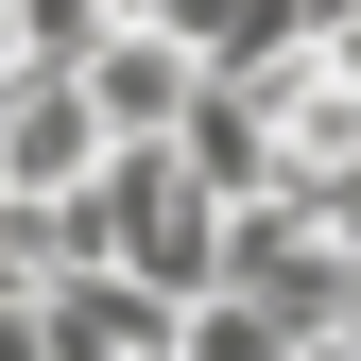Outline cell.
I'll return each instance as SVG.
<instances>
[{"mask_svg": "<svg viewBox=\"0 0 361 361\" xmlns=\"http://www.w3.org/2000/svg\"><path fill=\"white\" fill-rule=\"evenodd\" d=\"M190 35H172V18H121L104 35V52H86V104H104V138H172V121H190Z\"/></svg>", "mask_w": 361, "mask_h": 361, "instance_id": "5", "label": "cell"}, {"mask_svg": "<svg viewBox=\"0 0 361 361\" xmlns=\"http://www.w3.org/2000/svg\"><path fill=\"white\" fill-rule=\"evenodd\" d=\"M310 207H327V241L361 258V172H327V190H310Z\"/></svg>", "mask_w": 361, "mask_h": 361, "instance_id": "10", "label": "cell"}, {"mask_svg": "<svg viewBox=\"0 0 361 361\" xmlns=\"http://www.w3.org/2000/svg\"><path fill=\"white\" fill-rule=\"evenodd\" d=\"M172 361H293V327L241 310V293H190V310H172Z\"/></svg>", "mask_w": 361, "mask_h": 361, "instance_id": "8", "label": "cell"}, {"mask_svg": "<svg viewBox=\"0 0 361 361\" xmlns=\"http://www.w3.org/2000/svg\"><path fill=\"white\" fill-rule=\"evenodd\" d=\"M0 361H52V327H35V293H18V310H0Z\"/></svg>", "mask_w": 361, "mask_h": 361, "instance_id": "11", "label": "cell"}, {"mask_svg": "<svg viewBox=\"0 0 361 361\" xmlns=\"http://www.w3.org/2000/svg\"><path fill=\"white\" fill-rule=\"evenodd\" d=\"M172 155H190L224 207H258V190H276V104H258L241 69H207V86H190V121H172Z\"/></svg>", "mask_w": 361, "mask_h": 361, "instance_id": "6", "label": "cell"}, {"mask_svg": "<svg viewBox=\"0 0 361 361\" xmlns=\"http://www.w3.org/2000/svg\"><path fill=\"white\" fill-rule=\"evenodd\" d=\"M224 293H241V310H276V327L310 344V327L344 310V241H327V207H310V190L224 207Z\"/></svg>", "mask_w": 361, "mask_h": 361, "instance_id": "2", "label": "cell"}, {"mask_svg": "<svg viewBox=\"0 0 361 361\" xmlns=\"http://www.w3.org/2000/svg\"><path fill=\"white\" fill-rule=\"evenodd\" d=\"M104 172V104H86V69H18L0 86V190H86Z\"/></svg>", "mask_w": 361, "mask_h": 361, "instance_id": "3", "label": "cell"}, {"mask_svg": "<svg viewBox=\"0 0 361 361\" xmlns=\"http://www.w3.org/2000/svg\"><path fill=\"white\" fill-rule=\"evenodd\" d=\"M344 18H361V0H310V35H344Z\"/></svg>", "mask_w": 361, "mask_h": 361, "instance_id": "13", "label": "cell"}, {"mask_svg": "<svg viewBox=\"0 0 361 361\" xmlns=\"http://www.w3.org/2000/svg\"><path fill=\"white\" fill-rule=\"evenodd\" d=\"M172 35H190V69H276L310 52V0H172Z\"/></svg>", "mask_w": 361, "mask_h": 361, "instance_id": "7", "label": "cell"}, {"mask_svg": "<svg viewBox=\"0 0 361 361\" xmlns=\"http://www.w3.org/2000/svg\"><path fill=\"white\" fill-rule=\"evenodd\" d=\"M0 86H18V18H0Z\"/></svg>", "mask_w": 361, "mask_h": 361, "instance_id": "14", "label": "cell"}, {"mask_svg": "<svg viewBox=\"0 0 361 361\" xmlns=\"http://www.w3.org/2000/svg\"><path fill=\"white\" fill-rule=\"evenodd\" d=\"M121 35V0H18V69H86Z\"/></svg>", "mask_w": 361, "mask_h": 361, "instance_id": "9", "label": "cell"}, {"mask_svg": "<svg viewBox=\"0 0 361 361\" xmlns=\"http://www.w3.org/2000/svg\"><path fill=\"white\" fill-rule=\"evenodd\" d=\"M35 327H52V361H155L172 293H138L121 258H69V276H35Z\"/></svg>", "mask_w": 361, "mask_h": 361, "instance_id": "4", "label": "cell"}, {"mask_svg": "<svg viewBox=\"0 0 361 361\" xmlns=\"http://www.w3.org/2000/svg\"><path fill=\"white\" fill-rule=\"evenodd\" d=\"M18 293H35V258H18V224H0V310H18Z\"/></svg>", "mask_w": 361, "mask_h": 361, "instance_id": "12", "label": "cell"}, {"mask_svg": "<svg viewBox=\"0 0 361 361\" xmlns=\"http://www.w3.org/2000/svg\"><path fill=\"white\" fill-rule=\"evenodd\" d=\"M86 207H104V258H121L138 293H172V310H190V293H224V190H207L172 138H104Z\"/></svg>", "mask_w": 361, "mask_h": 361, "instance_id": "1", "label": "cell"}]
</instances>
